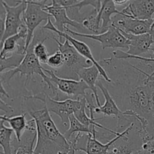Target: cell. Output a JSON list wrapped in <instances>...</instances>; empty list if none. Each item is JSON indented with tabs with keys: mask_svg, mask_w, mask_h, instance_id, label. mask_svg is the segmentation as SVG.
Instances as JSON below:
<instances>
[{
	"mask_svg": "<svg viewBox=\"0 0 154 154\" xmlns=\"http://www.w3.org/2000/svg\"><path fill=\"white\" fill-rule=\"evenodd\" d=\"M17 2L14 5L11 6L5 1H3V5L6 11V17L4 34L0 42V52L5 41L11 36L17 34L21 27L24 26L22 15L26 8V0Z\"/></svg>",
	"mask_w": 154,
	"mask_h": 154,
	"instance_id": "obj_9",
	"label": "cell"
},
{
	"mask_svg": "<svg viewBox=\"0 0 154 154\" xmlns=\"http://www.w3.org/2000/svg\"><path fill=\"white\" fill-rule=\"evenodd\" d=\"M125 15L139 20H151L154 14V0L129 1V5L121 11Z\"/></svg>",
	"mask_w": 154,
	"mask_h": 154,
	"instance_id": "obj_15",
	"label": "cell"
},
{
	"mask_svg": "<svg viewBox=\"0 0 154 154\" xmlns=\"http://www.w3.org/2000/svg\"><path fill=\"white\" fill-rule=\"evenodd\" d=\"M65 60L63 54L59 50H57L54 54H51L49 57L47 65L50 67L53 68L54 70L60 69L64 66Z\"/></svg>",
	"mask_w": 154,
	"mask_h": 154,
	"instance_id": "obj_25",
	"label": "cell"
},
{
	"mask_svg": "<svg viewBox=\"0 0 154 154\" xmlns=\"http://www.w3.org/2000/svg\"><path fill=\"white\" fill-rule=\"evenodd\" d=\"M65 32L70 34L73 36L86 38L93 39L100 42L102 50L106 48H129V40L122 34L121 32L114 26L111 25L105 32L99 35L94 34H81L77 32H74L68 28L65 29Z\"/></svg>",
	"mask_w": 154,
	"mask_h": 154,
	"instance_id": "obj_8",
	"label": "cell"
},
{
	"mask_svg": "<svg viewBox=\"0 0 154 154\" xmlns=\"http://www.w3.org/2000/svg\"><path fill=\"white\" fill-rule=\"evenodd\" d=\"M0 93H1L2 95H3V96H5V97L10 98V96L8 94V93L6 92V90H5L4 87H3V85H2V82L1 81V80H0Z\"/></svg>",
	"mask_w": 154,
	"mask_h": 154,
	"instance_id": "obj_30",
	"label": "cell"
},
{
	"mask_svg": "<svg viewBox=\"0 0 154 154\" xmlns=\"http://www.w3.org/2000/svg\"><path fill=\"white\" fill-rule=\"evenodd\" d=\"M129 135H125L117 140L111 147L110 154H132L142 146V140H130Z\"/></svg>",
	"mask_w": 154,
	"mask_h": 154,
	"instance_id": "obj_18",
	"label": "cell"
},
{
	"mask_svg": "<svg viewBox=\"0 0 154 154\" xmlns=\"http://www.w3.org/2000/svg\"><path fill=\"white\" fill-rule=\"evenodd\" d=\"M138 121V120H137ZM136 121V122H137ZM135 122V123H136ZM135 123H132L129 127H128L126 130L122 132L118 136L114 138L109 142L106 143V144H103L99 140L96 139V138H93L92 135H88V138H87V144H86V147L82 151L85 152L87 154H110L109 150L111 148V146L117 141L120 139L122 137L125 136V135H129L130 134V132L133 130L134 126H135Z\"/></svg>",
	"mask_w": 154,
	"mask_h": 154,
	"instance_id": "obj_17",
	"label": "cell"
},
{
	"mask_svg": "<svg viewBox=\"0 0 154 154\" xmlns=\"http://www.w3.org/2000/svg\"><path fill=\"white\" fill-rule=\"evenodd\" d=\"M59 4L66 8V13L69 19L75 22L82 24L83 22L87 19L88 14L86 13H81V10L83 7L87 5L93 6V8L100 11L102 6V1H78V0H57Z\"/></svg>",
	"mask_w": 154,
	"mask_h": 154,
	"instance_id": "obj_14",
	"label": "cell"
},
{
	"mask_svg": "<svg viewBox=\"0 0 154 154\" xmlns=\"http://www.w3.org/2000/svg\"><path fill=\"white\" fill-rule=\"evenodd\" d=\"M44 72L47 73L46 75H48L52 84L55 85L60 93L67 95L74 100H78L80 97H84L87 94L86 91L90 90V87L83 81H75L59 78L53 70L45 68L44 69Z\"/></svg>",
	"mask_w": 154,
	"mask_h": 154,
	"instance_id": "obj_10",
	"label": "cell"
},
{
	"mask_svg": "<svg viewBox=\"0 0 154 154\" xmlns=\"http://www.w3.org/2000/svg\"><path fill=\"white\" fill-rule=\"evenodd\" d=\"M114 3H115V5H120L129 2V1H128V0H123V1H118V0H115V1H114Z\"/></svg>",
	"mask_w": 154,
	"mask_h": 154,
	"instance_id": "obj_31",
	"label": "cell"
},
{
	"mask_svg": "<svg viewBox=\"0 0 154 154\" xmlns=\"http://www.w3.org/2000/svg\"><path fill=\"white\" fill-rule=\"evenodd\" d=\"M34 42H32L26 51L25 57H24V59L23 60L20 65L16 69H11L8 72H3L0 75V80L2 83L9 85V83H10L11 78L17 74H20V77L26 76L24 86L26 88L29 84L30 80L32 78L33 75H37L42 78V81L48 87V90L53 92V96H54L52 97L53 99H55V100H59V93L60 92L55 87V85L52 84L49 76L46 75L45 72H44L45 68L42 67V64L34 54V51H34Z\"/></svg>",
	"mask_w": 154,
	"mask_h": 154,
	"instance_id": "obj_2",
	"label": "cell"
},
{
	"mask_svg": "<svg viewBox=\"0 0 154 154\" xmlns=\"http://www.w3.org/2000/svg\"><path fill=\"white\" fill-rule=\"evenodd\" d=\"M78 75L80 81H83L90 87V90L95 95L98 108H100L102 105H101L99 95H98L97 88H96V83L99 80L98 77H99V75H100L98 68L95 65H93L90 67L85 68V69H82L81 70H80Z\"/></svg>",
	"mask_w": 154,
	"mask_h": 154,
	"instance_id": "obj_19",
	"label": "cell"
},
{
	"mask_svg": "<svg viewBox=\"0 0 154 154\" xmlns=\"http://www.w3.org/2000/svg\"><path fill=\"white\" fill-rule=\"evenodd\" d=\"M96 87H99L102 91V94L105 97V102L102 106H101L100 108L97 107L95 109L96 114H103L105 117L114 116L117 119V132H120V133H121L122 131L123 132L124 130H126L132 123L136 122V119L134 117L123 114V112L119 108L118 105H117L114 99L111 96L108 88L105 87L102 80H98L97 83H96Z\"/></svg>",
	"mask_w": 154,
	"mask_h": 154,
	"instance_id": "obj_6",
	"label": "cell"
},
{
	"mask_svg": "<svg viewBox=\"0 0 154 154\" xmlns=\"http://www.w3.org/2000/svg\"><path fill=\"white\" fill-rule=\"evenodd\" d=\"M0 154H4V153H3V152H2V151H0Z\"/></svg>",
	"mask_w": 154,
	"mask_h": 154,
	"instance_id": "obj_35",
	"label": "cell"
},
{
	"mask_svg": "<svg viewBox=\"0 0 154 154\" xmlns=\"http://www.w3.org/2000/svg\"><path fill=\"white\" fill-rule=\"evenodd\" d=\"M48 2L26 0V8L22 15L23 22L27 29L25 52L32 41L34 32L37 27L43 21H48L51 17V14H49L43 9L44 6L48 4Z\"/></svg>",
	"mask_w": 154,
	"mask_h": 154,
	"instance_id": "obj_5",
	"label": "cell"
},
{
	"mask_svg": "<svg viewBox=\"0 0 154 154\" xmlns=\"http://www.w3.org/2000/svg\"><path fill=\"white\" fill-rule=\"evenodd\" d=\"M21 98L23 101L34 99L42 102L49 112L54 113L60 117L62 124L64 126H68L69 123V117L81 108L83 102L82 97L78 98V100L72 99H67L63 101L55 100L46 93L45 90L38 94L23 96Z\"/></svg>",
	"mask_w": 154,
	"mask_h": 154,
	"instance_id": "obj_4",
	"label": "cell"
},
{
	"mask_svg": "<svg viewBox=\"0 0 154 154\" xmlns=\"http://www.w3.org/2000/svg\"><path fill=\"white\" fill-rule=\"evenodd\" d=\"M6 11L3 5V1H0V42L2 40L5 31V23Z\"/></svg>",
	"mask_w": 154,
	"mask_h": 154,
	"instance_id": "obj_28",
	"label": "cell"
},
{
	"mask_svg": "<svg viewBox=\"0 0 154 154\" xmlns=\"http://www.w3.org/2000/svg\"><path fill=\"white\" fill-rule=\"evenodd\" d=\"M5 121L0 120V146L4 154H14L12 151L11 137L14 131L11 128L5 126Z\"/></svg>",
	"mask_w": 154,
	"mask_h": 154,
	"instance_id": "obj_23",
	"label": "cell"
},
{
	"mask_svg": "<svg viewBox=\"0 0 154 154\" xmlns=\"http://www.w3.org/2000/svg\"><path fill=\"white\" fill-rule=\"evenodd\" d=\"M122 34L129 40V48L126 53L131 56L141 57V55L150 51V47L154 43V35L150 33L139 35L124 32Z\"/></svg>",
	"mask_w": 154,
	"mask_h": 154,
	"instance_id": "obj_16",
	"label": "cell"
},
{
	"mask_svg": "<svg viewBox=\"0 0 154 154\" xmlns=\"http://www.w3.org/2000/svg\"><path fill=\"white\" fill-rule=\"evenodd\" d=\"M132 154H154V139L143 144L141 148Z\"/></svg>",
	"mask_w": 154,
	"mask_h": 154,
	"instance_id": "obj_27",
	"label": "cell"
},
{
	"mask_svg": "<svg viewBox=\"0 0 154 154\" xmlns=\"http://www.w3.org/2000/svg\"><path fill=\"white\" fill-rule=\"evenodd\" d=\"M148 81H154V76H152V75H150V76H149V78H148Z\"/></svg>",
	"mask_w": 154,
	"mask_h": 154,
	"instance_id": "obj_34",
	"label": "cell"
},
{
	"mask_svg": "<svg viewBox=\"0 0 154 154\" xmlns=\"http://www.w3.org/2000/svg\"><path fill=\"white\" fill-rule=\"evenodd\" d=\"M112 56L116 59L118 60H132V59H135V60H141V61L144 62H150V63H154V59H151L150 57H135V56H131L126 54L124 51H122L120 50H117L114 51L112 53Z\"/></svg>",
	"mask_w": 154,
	"mask_h": 154,
	"instance_id": "obj_26",
	"label": "cell"
},
{
	"mask_svg": "<svg viewBox=\"0 0 154 154\" xmlns=\"http://www.w3.org/2000/svg\"><path fill=\"white\" fill-rule=\"evenodd\" d=\"M0 111H4L5 114H12V113H14V110L10 105H8V103L5 102L2 99H0Z\"/></svg>",
	"mask_w": 154,
	"mask_h": 154,
	"instance_id": "obj_29",
	"label": "cell"
},
{
	"mask_svg": "<svg viewBox=\"0 0 154 154\" xmlns=\"http://www.w3.org/2000/svg\"><path fill=\"white\" fill-rule=\"evenodd\" d=\"M42 27H43L44 29H45L50 30V31L56 33L60 38H65L66 40L69 41V42L71 44V45H72V46L74 47V48L78 51V54H81L83 57L86 58L87 60L92 62V63L98 68V69H99V73H100V75L103 78L104 81L106 83L111 84V80L110 79L109 77L108 76V75H107L105 71L103 69V68L99 64L98 61H96V60H95L90 47H89L87 44L84 43V42H81V41L79 40H77V39H75V38L73 37V36H71L70 35L67 34V33L63 32H60L59 31V30H57V29L55 28V26H54V23L51 22V18L48 20V23Z\"/></svg>",
	"mask_w": 154,
	"mask_h": 154,
	"instance_id": "obj_11",
	"label": "cell"
},
{
	"mask_svg": "<svg viewBox=\"0 0 154 154\" xmlns=\"http://www.w3.org/2000/svg\"><path fill=\"white\" fill-rule=\"evenodd\" d=\"M37 140L36 124L32 118L27 121L25 132L21 137L20 141L16 138L12 140L11 147L14 154H35L34 145Z\"/></svg>",
	"mask_w": 154,
	"mask_h": 154,
	"instance_id": "obj_13",
	"label": "cell"
},
{
	"mask_svg": "<svg viewBox=\"0 0 154 154\" xmlns=\"http://www.w3.org/2000/svg\"><path fill=\"white\" fill-rule=\"evenodd\" d=\"M26 113L21 114L20 115L14 116V117H8L5 115H0V120L7 122L11 126L15 134V138L17 141H20L21 137L25 132L26 128Z\"/></svg>",
	"mask_w": 154,
	"mask_h": 154,
	"instance_id": "obj_22",
	"label": "cell"
},
{
	"mask_svg": "<svg viewBox=\"0 0 154 154\" xmlns=\"http://www.w3.org/2000/svg\"><path fill=\"white\" fill-rule=\"evenodd\" d=\"M60 38L62 39V38L56 37L53 40L55 41L58 45V50L64 57L65 63L61 69L53 70V72L59 78L80 81L78 75L79 71L82 69L90 67L94 64L78 54L69 41L66 40L64 43H62V40H60Z\"/></svg>",
	"mask_w": 154,
	"mask_h": 154,
	"instance_id": "obj_3",
	"label": "cell"
},
{
	"mask_svg": "<svg viewBox=\"0 0 154 154\" xmlns=\"http://www.w3.org/2000/svg\"><path fill=\"white\" fill-rule=\"evenodd\" d=\"M150 51H151V52H152V54H150V58H151V59H154V43L153 44V45H151V47H150Z\"/></svg>",
	"mask_w": 154,
	"mask_h": 154,
	"instance_id": "obj_33",
	"label": "cell"
},
{
	"mask_svg": "<svg viewBox=\"0 0 154 154\" xmlns=\"http://www.w3.org/2000/svg\"><path fill=\"white\" fill-rule=\"evenodd\" d=\"M32 42H34V54L39 60L41 64H47L48 60L51 54L48 52L47 48L45 45H44L45 41L42 39L41 35L38 34H34L32 38Z\"/></svg>",
	"mask_w": 154,
	"mask_h": 154,
	"instance_id": "obj_24",
	"label": "cell"
},
{
	"mask_svg": "<svg viewBox=\"0 0 154 154\" xmlns=\"http://www.w3.org/2000/svg\"><path fill=\"white\" fill-rule=\"evenodd\" d=\"M96 126H87L82 124L74 114L69 117V128L63 135L68 141L71 140L72 135L75 133H85L88 135H92L93 138H97L99 135V132H98L96 129Z\"/></svg>",
	"mask_w": 154,
	"mask_h": 154,
	"instance_id": "obj_21",
	"label": "cell"
},
{
	"mask_svg": "<svg viewBox=\"0 0 154 154\" xmlns=\"http://www.w3.org/2000/svg\"><path fill=\"white\" fill-rule=\"evenodd\" d=\"M70 145H71L70 150H69V153H68L67 154H75V146H74L72 144H70Z\"/></svg>",
	"mask_w": 154,
	"mask_h": 154,
	"instance_id": "obj_32",
	"label": "cell"
},
{
	"mask_svg": "<svg viewBox=\"0 0 154 154\" xmlns=\"http://www.w3.org/2000/svg\"><path fill=\"white\" fill-rule=\"evenodd\" d=\"M43 9L54 18L55 23H54V25L55 28L59 31L65 32L66 25H69L76 29L78 31V33L89 34V32L84 28L82 24H80L69 19L67 13H66V8L59 4L57 0H53L50 4L48 3L47 5H45L43 7Z\"/></svg>",
	"mask_w": 154,
	"mask_h": 154,
	"instance_id": "obj_12",
	"label": "cell"
},
{
	"mask_svg": "<svg viewBox=\"0 0 154 154\" xmlns=\"http://www.w3.org/2000/svg\"><path fill=\"white\" fill-rule=\"evenodd\" d=\"M111 25L126 34L139 35L150 33L154 35V18L144 20L131 17L121 12L112 17Z\"/></svg>",
	"mask_w": 154,
	"mask_h": 154,
	"instance_id": "obj_7",
	"label": "cell"
},
{
	"mask_svg": "<svg viewBox=\"0 0 154 154\" xmlns=\"http://www.w3.org/2000/svg\"><path fill=\"white\" fill-rule=\"evenodd\" d=\"M121 14V11H118L116 5L112 0H104L102 1V6L99 12L102 21L101 26V34L105 32L111 25V18L114 15Z\"/></svg>",
	"mask_w": 154,
	"mask_h": 154,
	"instance_id": "obj_20",
	"label": "cell"
},
{
	"mask_svg": "<svg viewBox=\"0 0 154 154\" xmlns=\"http://www.w3.org/2000/svg\"><path fill=\"white\" fill-rule=\"evenodd\" d=\"M29 114L35 120L37 130V140L35 154H67L71 148L65 138L51 118L48 108L37 111L30 110Z\"/></svg>",
	"mask_w": 154,
	"mask_h": 154,
	"instance_id": "obj_1",
	"label": "cell"
}]
</instances>
